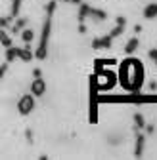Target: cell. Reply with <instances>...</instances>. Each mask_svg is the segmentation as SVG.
<instances>
[{
	"label": "cell",
	"mask_w": 157,
	"mask_h": 160,
	"mask_svg": "<svg viewBox=\"0 0 157 160\" xmlns=\"http://www.w3.org/2000/svg\"><path fill=\"white\" fill-rule=\"evenodd\" d=\"M144 128H146V132H148V133H153V132H155V126H153V124H146Z\"/></svg>",
	"instance_id": "24"
},
{
	"label": "cell",
	"mask_w": 157,
	"mask_h": 160,
	"mask_svg": "<svg viewBox=\"0 0 157 160\" xmlns=\"http://www.w3.org/2000/svg\"><path fill=\"white\" fill-rule=\"evenodd\" d=\"M0 44H2L4 48L14 46V40H12V36L6 32V29H0Z\"/></svg>",
	"instance_id": "13"
},
{
	"label": "cell",
	"mask_w": 157,
	"mask_h": 160,
	"mask_svg": "<svg viewBox=\"0 0 157 160\" xmlns=\"http://www.w3.org/2000/svg\"><path fill=\"white\" fill-rule=\"evenodd\" d=\"M144 149H146V135L140 132V130H136V143H134V156L136 158H140L144 154Z\"/></svg>",
	"instance_id": "6"
},
{
	"label": "cell",
	"mask_w": 157,
	"mask_h": 160,
	"mask_svg": "<svg viewBox=\"0 0 157 160\" xmlns=\"http://www.w3.org/2000/svg\"><path fill=\"white\" fill-rule=\"evenodd\" d=\"M149 57L157 63V48H151V50H149Z\"/></svg>",
	"instance_id": "22"
},
{
	"label": "cell",
	"mask_w": 157,
	"mask_h": 160,
	"mask_svg": "<svg viewBox=\"0 0 157 160\" xmlns=\"http://www.w3.org/2000/svg\"><path fill=\"white\" fill-rule=\"evenodd\" d=\"M123 32H125V27H123V25H117L115 29H111L109 36H111V38H117V36H121Z\"/></svg>",
	"instance_id": "19"
},
{
	"label": "cell",
	"mask_w": 157,
	"mask_h": 160,
	"mask_svg": "<svg viewBox=\"0 0 157 160\" xmlns=\"http://www.w3.org/2000/svg\"><path fill=\"white\" fill-rule=\"evenodd\" d=\"M25 135H27V141H29V143H33V132H31V130H27V132H25Z\"/></svg>",
	"instance_id": "25"
},
{
	"label": "cell",
	"mask_w": 157,
	"mask_h": 160,
	"mask_svg": "<svg viewBox=\"0 0 157 160\" xmlns=\"http://www.w3.org/2000/svg\"><path fill=\"white\" fill-rule=\"evenodd\" d=\"M17 50L19 48H14V46L6 48V63H12L14 59H17Z\"/></svg>",
	"instance_id": "16"
},
{
	"label": "cell",
	"mask_w": 157,
	"mask_h": 160,
	"mask_svg": "<svg viewBox=\"0 0 157 160\" xmlns=\"http://www.w3.org/2000/svg\"><path fill=\"white\" fill-rule=\"evenodd\" d=\"M10 21H12V17L10 15H0V29H8L10 27Z\"/></svg>",
	"instance_id": "20"
},
{
	"label": "cell",
	"mask_w": 157,
	"mask_h": 160,
	"mask_svg": "<svg viewBox=\"0 0 157 160\" xmlns=\"http://www.w3.org/2000/svg\"><path fill=\"white\" fill-rule=\"evenodd\" d=\"M19 8H21V0H12V12H10L12 19L19 15Z\"/></svg>",
	"instance_id": "18"
},
{
	"label": "cell",
	"mask_w": 157,
	"mask_h": 160,
	"mask_svg": "<svg viewBox=\"0 0 157 160\" xmlns=\"http://www.w3.org/2000/svg\"><path fill=\"white\" fill-rule=\"evenodd\" d=\"M63 2H71V4H81V0H63Z\"/></svg>",
	"instance_id": "29"
},
{
	"label": "cell",
	"mask_w": 157,
	"mask_h": 160,
	"mask_svg": "<svg viewBox=\"0 0 157 160\" xmlns=\"http://www.w3.org/2000/svg\"><path fill=\"white\" fill-rule=\"evenodd\" d=\"M17 111H19V114H29V112H33L35 111V95L33 93H25L23 97H19Z\"/></svg>",
	"instance_id": "5"
},
{
	"label": "cell",
	"mask_w": 157,
	"mask_h": 160,
	"mask_svg": "<svg viewBox=\"0 0 157 160\" xmlns=\"http://www.w3.org/2000/svg\"><path fill=\"white\" fill-rule=\"evenodd\" d=\"M115 21H117V25H123V27L127 25V19H125L123 15H119V17H117V19H115Z\"/></svg>",
	"instance_id": "23"
},
{
	"label": "cell",
	"mask_w": 157,
	"mask_h": 160,
	"mask_svg": "<svg viewBox=\"0 0 157 160\" xmlns=\"http://www.w3.org/2000/svg\"><path fill=\"white\" fill-rule=\"evenodd\" d=\"M50 32H52V13L46 12V19L42 25V32H41V42H38L36 50L33 52L36 59H46L48 55V42H50Z\"/></svg>",
	"instance_id": "2"
},
{
	"label": "cell",
	"mask_w": 157,
	"mask_h": 160,
	"mask_svg": "<svg viewBox=\"0 0 157 160\" xmlns=\"http://www.w3.org/2000/svg\"><path fill=\"white\" fill-rule=\"evenodd\" d=\"M17 57L21 59V61H31V59L35 57V53H33V50H31V46L27 44L25 48H19L17 50Z\"/></svg>",
	"instance_id": "10"
},
{
	"label": "cell",
	"mask_w": 157,
	"mask_h": 160,
	"mask_svg": "<svg viewBox=\"0 0 157 160\" xmlns=\"http://www.w3.org/2000/svg\"><path fill=\"white\" fill-rule=\"evenodd\" d=\"M8 65H10V63H6V61H4L2 65H0V78H2V76L8 72Z\"/></svg>",
	"instance_id": "21"
},
{
	"label": "cell",
	"mask_w": 157,
	"mask_h": 160,
	"mask_svg": "<svg viewBox=\"0 0 157 160\" xmlns=\"http://www.w3.org/2000/svg\"><path fill=\"white\" fill-rule=\"evenodd\" d=\"M27 21H29V19H25V17H19V15H17V21L14 23V27H12V32H14V34H17L19 31H23V29L27 27Z\"/></svg>",
	"instance_id": "12"
},
{
	"label": "cell",
	"mask_w": 157,
	"mask_h": 160,
	"mask_svg": "<svg viewBox=\"0 0 157 160\" xmlns=\"http://www.w3.org/2000/svg\"><path fill=\"white\" fill-rule=\"evenodd\" d=\"M33 38H35V32H33L31 29H23V31H21V40H23L25 44H31Z\"/></svg>",
	"instance_id": "17"
},
{
	"label": "cell",
	"mask_w": 157,
	"mask_h": 160,
	"mask_svg": "<svg viewBox=\"0 0 157 160\" xmlns=\"http://www.w3.org/2000/svg\"><path fill=\"white\" fill-rule=\"evenodd\" d=\"M142 15H144L146 19H153V17H157V2H151V4H148V6L144 8Z\"/></svg>",
	"instance_id": "11"
},
{
	"label": "cell",
	"mask_w": 157,
	"mask_h": 160,
	"mask_svg": "<svg viewBox=\"0 0 157 160\" xmlns=\"http://www.w3.org/2000/svg\"><path fill=\"white\" fill-rule=\"evenodd\" d=\"M78 32H86V27H84V23H78Z\"/></svg>",
	"instance_id": "27"
},
{
	"label": "cell",
	"mask_w": 157,
	"mask_h": 160,
	"mask_svg": "<svg viewBox=\"0 0 157 160\" xmlns=\"http://www.w3.org/2000/svg\"><path fill=\"white\" fill-rule=\"evenodd\" d=\"M33 76L36 78V76H42V71L41 69H33Z\"/></svg>",
	"instance_id": "26"
},
{
	"label": "cell",
	"mask_w": 157,
	"mask_h": 160,
	"mask_svg": "<svg viewBox=\"0 0 157 160\" xmlns=\"http://www.w3.org/2000/svg\"><path fill=\"white\" fill-rule=\"evenodd\" d=\"M111 42H113V38L109 36V34H106V36H102V38H94L92 40V48L94 50H107V48H111Z\"/></svg>",
	"instance_id": "8"
},
{
	"label": "cell",
	"mask_w": 157,
	"mask_h": 160,
	"mask_svg": "<svg viewBox=\"0 0 157 160\" xmlns=\"http://www.w3.org/2000/svg\"><path fill=\"white\" fill-rule=\"evenodd\" d=\"M123 90H127L128 93H136L142 90L144 84V65L140 59L136 57H128L121 63L119 69V80H117Z\"/></svg>",
	"instance_id": "1"
},
{
	"label": "cell",
	"mask_w": 157,
	"mask_h": 160,
	"mask_svg": "<svg viewBox=\"0 0 157 160\" xmlns=\"http://www.w3.org/2000/svg\"><path fill=\"white\" fill-rule=\"evenodd\" d=\"M149 90L155 92V90H157V82H149Z\"/></svg>",
	"instance_id": "28"
},
{
	"label": "cell",
	"mask_w": 157,
	"mask_h": 160,
	"mask_svg": "<svg viewBox=\"0 0 157 160\" xmlns=\"http://www.w3.org/2000/svg\"><path fill=\"white\" fill-rule=\"evenodd\" d=\"M44 92H46V82L42 80V76H36L35 82L31 84V93H33L35 97H41Z\"/></svg>",
	"instance_id": "7"
},
{
	"label": "cell",
	"mask_w": 157,
	"mask_h": 160,
	"mask_svg": "<svg viewBox=\"0 0 157 160\" xmlns=\"http://www.w3.org/2000/svg\"><path fill=\"white\" fill-rule=\"evenodd\" d=\"M146 120L142 116V112H134V130H144Z\"/></svg>",
	"instance_id": "15"
},
{
	"label": "cell",
	"mask_w": 157,
	"mask_h": 160,
	"mask_svg": "<svg viewBox=\"0 0 157 160\" xmlns=\"http://www.w3.org/2000/svg\"><path fill=\"white\" fill-rule=\"evenodd\" d=\"M98 86H96V76L90 78V124L98 122Z\"/></svg>",
	"instance_id": "4"
},
{
	"label": "cell",
	"mask_w": 157,
	"mask_h": 160,
	"mask_svg": "<svg viewBox=\"0 0 157 160\" xmlns=\"http://www.w3.org/2000/svg\"><path fill=\"white\" fill-rule=\"evenodd\" d=\"M117 84V76L111 71H102V69H96V86L98 90L107 92Z\"/></svg>",
	"instance_id": "3"
},
{
	"label": "cell",
	"mask_w": 157,
	"mask_h": 160,
	"mask_svg": "<svg viewBox=\"0 0 157 160\" xmlns=\"http://www.w3.org/2000/svg\"><path fill=\"white\" fill-rule=\"evenodd\" d=\"M88 17H92V19H96V21H106L107 19V13L104 12V10H98V8H88Z\"/></svg>",
	"instance_id": "9"
},
{
	"label": "cell",
	"mask_w": 157,
	"mask_h": 160,
	"mask_svg": "<svg viewBox=\"0 0 157 160\" xmlns=\"http://www.w3.org/2000/svg\"><path fill=\"white\" fill-rule=\"evenodd\" d=\"M138 46H140V40L138 38H130L128 42H127V46H125V52L127 53H132V52L138 50Z\"/></svg>",
	"instance_id": "14"
}]
</instances>
